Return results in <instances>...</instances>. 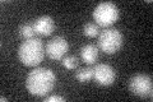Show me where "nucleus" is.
Returning a JSON list of instances; mask_svg holds the SVG:
<instances>
[{"label": "nucleus", "mask_w": 153, "mask_h": 102, "mask_svg": "<svg viewBox=\"0 0 153 102\" xmlns=\"http://www.w3.org/2000/svg\"><path fill=\"white\" fill-rule=\"evenodd\" d=\"M56 75L49 68H36L31 70L26 79V88L32 96L45 97L54 88Z\"/></svg>", "instance_id": "nucleus-1"}, {"label": "nucleus", "mask_w": 153, "mask_h": 102, "mask_svg": "<svg viewBox=\"0 0 153 102\" xmlns=\"http://www.w3.org/2000/svg\"><path fill=\"white\" fill-rule=\"evenodd\" d=\"M46 47L40 37L25 40L18 48L19 61L26 66H36L44 60Z\"/></svg>", "instance_id": "nucleus-2"}, {"label": "nucleus", "mask_w": 153, "mask_h": 102, "mask_svg": "<svg viewBox=\"0 0 153 102\" xmlns=\"http://www.w3.org/2000/svg\"><path fill=\"white\" fill-rule=\"evenodd\" d=\"M124 42L123 33L117 28H106L98 35V48L106 54H115L121 48Z\"/></svg>", "instance_id": "nucleus-3"}, {"label": "nucleus", "mask_w": 153, "mask_h": 102, "mask_svg": "<svg viewBox=\"0 0 153 102\" xmlns=\"http://www.w3.org/2000/svg\"><path fill=\"white\" fill-rule=\"evenodd\" d=\"M94 23H97L100 27L108 28L110 26L117 21L119 18V8L115 3L111 1H102L93 10Z\"/></svg>", "instance_id": "nucleus-4"}, {"label": "nucleus", "mask_w": 153, "mask_h": 102, "mask_svg": "<svg viewBox=\"0 0 153 102\" xmlns=\"http://www.w3.org/2000/svg\"><path fill=\"white\" fill-rule=\"evenodd\" d=\"M129 89L133 95H135L142 98L149 97L152 98V91H153V82L152 77L147 74H135L129 80Z\"/></svg>", "instance_id": "nucleus-5"}, {"label": "nucleus", "mask_w": 153, "mask_h": 102, "mask_svg": "<svg viewBox=\"0 0 153 102\" xmlns=\"http://www.w3.org/2000/svg\"><path fill=\"white\" fill-rule=\"evenodd\" d=\"M69 50V43L66 38L55 36L46 43V55L52 60H63Z\"/></svg>", "instance_id": "nucleus-6"}, {"label": "nucleus", "mask_w": 153, "mask_h": 102, "mask_svg": "<svg viewBox=\"0 0 153 102\" xmlns=\"http://www.w3.org/2000/svg\"><path fill=\"white\" fill-rule=\"evenodd\" d=\"M93 79L100 86H111L116 79V71L108 64H97L93 68Z\"/></svg>", "instance_id": "nucleus-7"}, {"label": "nucleus", "mask_w": 153, "mask_h": 102, "mask_svg": "<svg viewBox=\"0 0 153 102\" xmlns=\"http://www.w3.org/2000/svg\"><path fill=\"white\" fill-rule=\"evenodd\" d=\"M35 30L36 33H38L40 36H50L55 30V22L54 19L49 16H41L38 17L35 22Z\"/></svg>", "instance_id": "nucleus-8"}, {"label": "nucleus", "mask_w": 153, "mask_h": 102, "mask_svg": "<svg viewBox=\"0 0 153 102\" xmlns=\"http://www.w3.org/2000/svg\"><path fill=\"white\" fill-rule=\"evenodd\" d=\"M98 46L93 43H87L80 48V57L85 64H94L98 60Z\"/></svg>", "instance_id": "nucleus-9"}, {"label": "nucleus", "mask_w": 153, "mask_h": 102, "mask_svg": "<svg viewBox=\"0 0 153 102\" xmlns=\"http://www.w3.org/2000/svg\"><path fill=\"white\" fill-rule=\"evenodd\" d=\"M76 80H79L80 83H88V82L93 78V68L85 66V68H79L75 73Z\"/></svg>", "instance_id": "nucleus-10"}, {"label": "nucleus", "mask_w": 153, "mask_h": 102, "mask_svg": "<svg viewBox=\"0 0 153 102\" xmlns=\"http://www.w3.org/2000/svg\"><path fill=\"white\" fill-rule=\"evenodd\" d=\"M19 35L25 38V40L35 37L36 36V30H35V24H33V22L22 23L21 27H19Z\"/></svg>", "instance_id": "nucleus-11"}, {"label": "nucleus", "mask_w": 153, "mask_h": 102, "mask_svg": "<svg viewBox=\"0 0 153 102\" xmlns=\"http://www.w3.org/2000/svg\"><path fill=\"white\" fill-rule=\"evenodd\" d=\"M83 31H84V35L87 37H97L100 33H101V27L94 22H88V23L84 24Z\"/></svg>", "instance_id": "nucleus-12"}, {"label": "nucleus", "mask_w": 153, "mask_h": 102, "mask_svg": "<svg viewBox=\"0 0 153 102\" xmlns=\"http://www.w3.org/2000/svg\"><path fill=\"white\" fill-rule=\"evenodd\" d=\"M79 64V60L75 55H66L63 57V65L66 69H76Z\"/></svg>", "instance_id": "nucleus-13"}, {"label": "nucleus", "mask_w": 153, "mask_h": 102, "mask_svg": "<svg viewBox=\"0 0 153 102\" xmlns=\"http://www.w3.org/2000/svg\"><path fill=\"white\" fill-rule=\"evenodd\" d=\"M45 102H55V101H59V102H64L65 100L61 96H50V97H46L45 96V98H44Z\"/></svg>", "instance_id": "nucleus-14"}]
</instances>
